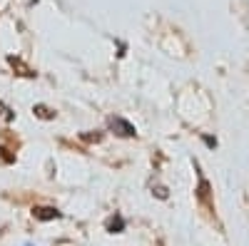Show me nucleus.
I'll return each instance as SVG.
<instances>
[{"label":"nucleus","instance_id":"f257e3e1","mask_svg":"<svg viewBox=\"0 0 249 246\" xmlns=\"http://www.w3.org/2000/svg\"><path fill=\"white\" fill-rule=\"evenodd\" d=\"M110 127H112L120 137H135V134H137V130L130 125L127 119H122V117H112V119H110Z\"/></svg>","mask_w":249,"mask_h":246},{"label":"nucleus","instance_id":"20e7f679","mask_svg":"<svg viewBox=\"0 0 249 246\" xmlns=\"http://www.w3.org/2000/svg\"><path fill=\"white\" fill-rule=\"evenodd\" d=\"M207 197H210V184H207L204 179H199V199L207 201Z\"/></svg>","mask_w":249,"mask_h":246},{"label":"nucleus","instance_id":"39448f33","mask_svg":"<svg viewBox=\"0 0 249 246\" xmlns=\"http://www.w3.org/2000/svg\"><path fill=\"white\" fill-rule=\"evenodd\" d=\"M122 227H124V221H122L120 216H117V219H112V221L107 224V229H110V231H120Z\"/></svg>","mask_w":249,"mask_h":246},{"label":"nucleus","instance_id":"f03ea898","mask_svg":"<svg viewBox=\"0 0 249 246\" xmlns=\"http://www.w3.org/2000/svg\"><path fill=\"white\" fill-rule=\"evenodd\" d=\"M33 214H35V219H40V221L60 219V212H57V209H53V207H35V209H33Z\"/></svg>","mask_w":249,"mask_h":246},{"label":"nucleus","instance_id":"7ed1b4c3","mask_svg":"<svg viewBox=\"0 0 249 246\" xmlns=\"http://www.w3.org/2000/svg\"><path fill=\"white\" fill-rule=\"evenodd\" d=\"M35 115H37V117H43V119H53V117H55V112L48 110L45 105H37V107H35Z\"/></svg>","mask_w":249,"mask_h":246}]
</instances>
